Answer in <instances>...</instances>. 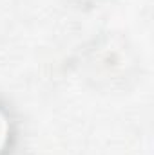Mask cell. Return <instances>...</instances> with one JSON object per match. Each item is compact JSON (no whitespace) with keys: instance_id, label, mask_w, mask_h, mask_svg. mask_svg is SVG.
Instances as JSON below:
<instances>
[{"instance_id":"6da1fadb","label":"cell","mask_w":154,"mask_h":155,"mask_svg":"<svg viewBox=\"0 0 154 155\" xmlns=\"http://www.w3.org/2000/svg\"><path fill=\"white\" fill-rule=\"evenodd\" d=\"M7 141H9V124H7V117L0 110V153L4 152Z\"/></svg>"}]
</instances>
